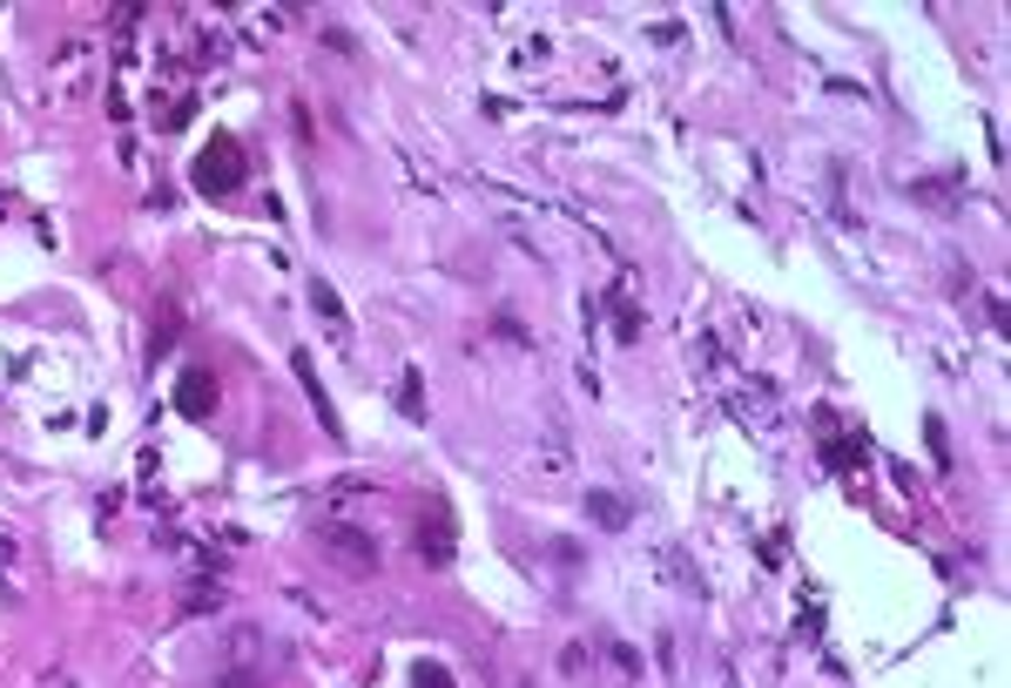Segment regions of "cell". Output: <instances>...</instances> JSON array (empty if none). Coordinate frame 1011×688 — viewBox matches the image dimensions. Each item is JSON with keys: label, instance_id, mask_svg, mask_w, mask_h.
<instances>
[{"label": "cell", "instance_id": "cell-1", "mask_svg": "<svg viewBox=\"0 0 1011 688\" xmlns=\"http://www.w3.org/2000/svg\"><path fill=\"white\" fill-rule=\"evenodd\" d=\"M237 182H243V156H237V142H210L203 156H197V189H203V197H229Z\"/></svg>", "mask_w": 1011, "mask_h": 688}, {"label": "cell", "instance_id": "cell-2", "mask_svg": "<svg viewBox=\"0 0 1011 688\" xmlns=\"http://www.w3.org/2000/svg\"><path fill=\"white\" fill-rule=\"evenodd\" d=\"M318 541H324V554H337L344 567H358V573H371V567H378V541H365V533H358V526H344V520H337V526H324Z\"/></svg>", "mask_w": 1011, "mask_h": 688}, {"label": "cell", "instance_id": "cell-3", "mask_svg": "<svg viewBox=\"0 0 1011 688\" xmlns=\"http://www.w3.org/2000/svg\"><path fill=\"white\" fill-rule=\"evenodd\" d=\"M290 371H297V385H304V399H310V412L324 418V432L331 439H344V418H337V405H331V392L318 385V365H310V352H290Z\"/></svg>", "mask_w": 1011, "mask_h": 688}, {"label": "cell", "instance_id": "cell-4", "mask_svg": "<svg viewBox=\"0 0 1011 688\" xmlns=\"http://www.w3.org/2000/svg\"><path fill=\"white\" fill-rule=\"evenodd\" d=\"M587 520H600L607 533H620V526H634V507L620 500V493H587Z\"/></svg>", "mask_w": 1011, "mask_h": 688}, {"label": "cell", "instance_id": "cell-5", "mask_svg": "<svg viewBox=\"0 0 1011 688\" xmlns=\"http://www.w3.org/2000/svg\"><path fill=\"white\" fill-rule=\"evenodd\" d=\"M210 399H216V378L210 371H182V385H176V405L197 418V412H210Z\"/></svg>", "mask_w": 1011, "mask_h": 688}, {"label": "cell", "instance_id": "cell-6", "mask_svg": "<svg viewBox=\"0 0 1011 688\" xmlns=\"http://www.w3.org/2000/svg\"><path fill=\"white\" fill-rule=\"evenodd\" d=\"M418 547H425V560H452V520H445V513H439V520H425Z\"/></svg>", "mask_w": 1011, "mask_h": 688}, {"label": "cell", "instance_id": "cell-7", "mask_svg": "<svg viewBox=\"0 0 1011 688\" xmlns=\"http://www.w3.org/2000/svg\"><path fill=\"white\" fill-rule=\"evenodd\" d=\"M310 304H318V311H324V318H331V324L344 331V304H337V290H331L324 277H318V284H310Z\"/></svg>", "mask_w": 1011, "mask_h": 688}, {"label": "cell", "instance_id": "cell-8", "mask_svg": "<svg viewBox=\"0 0 1011 688\" xmlns=\"http://www.w3.org/2000/svg\"><path fill=\"white\" fill-rule=\"evenodd\" d=\"M412 688H452V675H445L439 662H418V668H412Z\"/></svg>", "mask_w": 1011, "mask_h": 688}]
</instances>
